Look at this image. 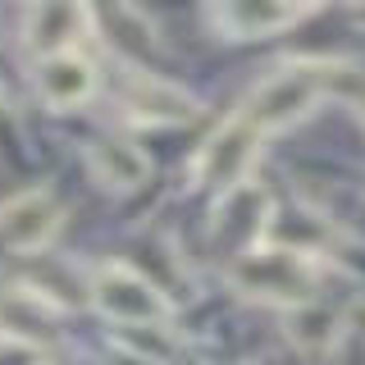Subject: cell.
<instances>
[{"label":"cell","instance_id":"cell-11","mask_svg":"<svg viewBox=\"0 0 365 365\" xmlns=\"http://www.w3.org/2000/svg\"><path fill=\"white\" fill-rule=\"evenodd\" d=\"M260 242L283 247V251H297V256H319V251L334 242V233H329V224L319 220V215L288 210V215H274V220H265Z\"/></svg>","mask_w":365,"mask_h":365},{"label":"cell","instance_id":"cell-5","mask_svg":"<svg viewBox=\"0 0 365 365\" xmlns=\"http://www.w3.org/2000/svg\"><path fill=\"white\" fill-rule=\"evenodd\" d=\"M60 228V201L51 192L32 187V192H19L0 205V237H5L14 251H37L55 237Z\"/></svg>","mask_w":365,"mask_h":365},{"label":"cell","instance_id":"cell-9","mask_svg":"<svg viewBox=\"0 0 365 365\" xmlns=\"http://www.w3.org/2000/svg\"><path fill=\"white\" fill-rule=\"evenodd\" d=\"M123 106H128L133 119L142 123H182L197 114V101L187 91H178L174 83H160L151 73H137L128 91H123Z\"/></svg>","mask_w":365,"mask_h":365},{"label":"cell","instance_id":"cell-1","mask_svg":"<svg viewBox=\"0 0 365 365\" xmlns=\"http://www.w3.org/2000/svg\"><path fill=\"white\" fill-rule=\"evenodd\" d=\"M228 283L242 297L274 302V306H288L292 311V306H306L315 297V260L260 242L228 265Z\"/></svg>","mask_w":365,"mask_h":365},{"label":"cell","instance_id":"cell-13","mask_svg":"<svg viewBox=\"0 0 365 365\" xmlns=\"http://www.w3.org/2000/svg\"><path fill=\"white\" fill-rule=\"evenodd\" d=\"M329 96L347 101V106L365 119V68H356V64H329Z\"/></svg>","mask_w":365,"mask_h":365},{"label":"cell","instance_id":"cell-7","mask_svg":"<svg viewBox=\"0 0 365 365\" xmlns=\"http://www.w3.org/2000/svg\"><path fill=\"white\" fill-rule=\"evenodd\" d=\"M37 91H41L46 106L73 110V106H83V101H91V91H96V68L78 51L73 55H51V60L37 64Z\"/></svg>","mask_w":365,"mask_h":365},{"label":"cell","instance_id":"cell-10","mask_svg":"<svg viewBox=\"0 0 365 365\" xmlns=\"http://www.w3.org/2000/svg\"><path fill=\"white\" fill-rule=\"evenodd\" d=\"M87 165H91V174L106 182V187H114V192H133L137 182H146V174H151V160L137 151L133 142H119V137L91 142Z\"/></svg>","mask_w":365,"mask_h":365},{"label":"cell","instance_id":"cell-6","mask_svg":"<svg viewBox=\"0 0 365 365\" xmlns=\"http://www.w3.org/2000/svg\"><path fill=\"white\" fill-rule=\"evenodd\" d=\"M91 14L83 5H37L28 9V46L51 60V55H73V46L87 37Z\"/></svg>","mask_w":365,"mask_h":365},{"label":"cell","instance_id":"cell-4","mask_svg":"<svg viewBox=\"0 0 365 365\" xmlns=\"http://www.w3.org/2000/svg\"><path fill=\"white\" fill-rule=\"evenodd\" d=\"M256 151H260V133L251 128V123L237 114V119H228L224 128H215L205 137V146L197 151V165H192V174H197L201 187H242V178L251 174V165H256Z\"/></svg>","mask_w":365,"mask_h":365},{"label":"cell","instance_id":"cell-3","mask_svg":"<svg viewBox=\"0 0 365 365\" xmlns=\"http://www.w3.org/2000/svg\"><path fill=\"white\" fill-rule=\"evenodd\" d=\"M91 302L101 315L119 319V324H165L169 319L165 292L128 265H101L91 274Z\"/></svg>","mask_w":365,"mask_h":365},{"label":"cell","instance_id":"cell-12","mask_svg":"<svg viewBox=\"0 0 365 365\" xmlns=\"http://www.w3.org/2000/svg\"><path fill=\"white\" fill-rule=\"evenodd\" d=\"M342 334V315L334 311V306H292V319H288V338L297 342L302 351H311V356H319V351H329Z\"/></svg>","mask_w":365,"mask_h":365},{"label":"cell","instance_id":"cell-2","mask_svg":"<svg viewBox=\"0 0 365 365\" xmlns=\"http://www.w3.org/2000/svg\"><path fill=\"white\" fill-rule=\"evenodd\" d=\"M324 96H329V64H319V60L288 64L283 73H274L269 83H260L256 91H251L242 119L265 137V133L292 128L297 119H306Z\"/></svg>","mask_w":365,"mask_h":365},{"label":"cell","instance_id":"cell-8","mask_svg":"<svg viewBox=\"0 0 365 365\" xmlns=\"http://www.w3.org/2000/svg\"><path fill=\"white\" fill-rule=\"evenodd\" d=\"M306 14H311L306 5H288V0H233V5L215 9L220 28L233 32V37H269V32L302 23Z\"/></svg>","mask_w":365,"mask_h":365},{"label":"cell","instance_id":"cell-14","mask_svg":"<svg viewBox=\"0 0 365 365\" xmlns=\"http://www.w3.org/2000/svg\"><path fill=\"white\" fill-rule=\"evenodd\" d=\"M0 365H46V351L32 338L5 334V338H0Z\"/></svg>","mask_w":365,"mask_h":365}]
</instances>
